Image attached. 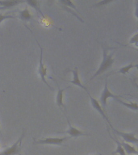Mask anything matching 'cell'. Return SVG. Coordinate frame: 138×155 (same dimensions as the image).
<instances>
[{"label":"cell","instance_id":"cell-16","mask_svg":"<svg viewBox=\"0 0 138 155\" xmlns=\"http://www.w3.org/2000/svg\"><path fill=\"white\" fill-rule=\"evenodd\" d=\"M116 101L118 102L119 104H120L121 105H123V106L128 107V109H131V110H133V111H136L138 110V106L136 103H132V102H131V103H126V102L121 100L120 99H116Z\"/></svg>","mask_w":138,"mask_h":155},{"label":"cell","instance_id":"cell-17","mask_svg":"<svg viewBox=\"0 0 138 155\" xmlns=\"http://www.w3.org/2000/svg\"><path fill=\"white\" fill-rule=\"evenodd\" d=\"M58 2H59L61 6H65V7H69L70 9L74 10V11H76V12H77V14H79V11L77 10V7H76L71 1H70V0H61V1H59Z\"/></svg>","mask_w":138,"mask_h":155},{"label":"cell","instance_id":"cell-20","mask_svg":"<svg viewBox=\"0 0 138 155\" xmlns=\"http://www.w3.org/2000/svg\"><path fill=\"white\" fill-rule=\"evenodd\" d=\"M17 19L15 16H13V15H2L0 14V24L2 23V21H4L5 19Z\"/></svg>","mask_w":138,"mask_h":155},{"label":"cell","instance_id":"cell-11","mask_svg":"<svg viewBox=\"0 0 138 155\" xmlns=\"http://www.w3.org/2000/svg\"><path fill=\"white\" fill-rule=\"evenodd\" d=\"M24 1H18V0H14V1H8V0H5V1H0V10L4 9H9L11 7H13L18 4L23 3Z\"/></svg>","mask_w":138,"mask_h":155},{"label":"cell","instance_id":"cell-21","mask_svg":"<svg viewBox=\"0 0 138 155\" xmlns=\"http://www.w3.org/2000/svg\"><path fill=\"white\" fill-rule=\"evenodd\" d=\"M129 44H134L136 47H137L138 45V39H137V32H136L132 37H131L130 41H129Z\"/></svg>","mask_w":138,"mask_h":155},{"label":"cell","instance_id":"cell-2","mask_svg":"<svg viewBox=\"0 0 138 155\" xmlns=\"http://www.w3.org/2000/svg\"><path fill=\"white\" fill-rule=\"evenodd\" d=\"M36 42H37V44H38L39 45V48H40V60H39V67H38V74L39 75H40V77H41V81L44 83V84L47 86V87L49 88L50 90H53V88L48 85V83L47 82V81H46V78H47V76H48V69H47V67H46L45 65H44V61H43V48L41 47V45L39 44V42L37 41H36ZM50 79L53 80V81H55V79H53V78H52L51 77H48Z\"/></svg>","mask_w":138,"mask_h":155},{"label":"cell","instance_id":"cell-19","mask_svg":"<svg viewBox=\"0 0 138 155\" xmlns=\"http://www.w3.org/2000/svg\"><path fill=\"white\" fill-rule=\"evenodd\" d=\"M112 2L111 0H104V1H101V2H96L95 4L92 5V7H104L105 5H107L109 3Z\"/></svg>","mask_w":138,"mask_h":155},{"label":"cell","instance_id":"cell-1","mask_svg":"<svg viewBox=\"0 0 138 155\" xmlns=\"http://www.w3.org/2000/svg\"><path fill=\"white\" fill-rule=\"evenodd\" d=\"M101 47L103 48V58H102L101 64L99 65V68L95 71V73L92 75V77L90 78V81H92L94 78L99 76L102 74H104L105 71L108 70L109 68H111L114 64V62H115V59L113 58L114 53H108L109 48H106L104 45H102Z\"/></svg>","mask_w":138,"mask_h":155},{"label":"cell","instance_id":"cell-23","mask_svg":"<svg viewBox=\"0 0 138 155\" xmlns=\"http://www.w3.org/2000/svg\"><path fill=\"white\" fill-rule=\"evenodd\" d=\"M19 155H21V154H20V153H19Z\"/></svg>","mask_w":138,"mask_h":155},{"label":"cell","instance_id":"cell-18","mask_svg":"<svg viewBox=\"0 0 138 155\" xmlns=\"http://www.w3.org/2000/svg\"><path fill=\"white\" fill-rule=\"evenodd\" d=\"M112 139L115 140V142H116V144L117 145V147H116V150L112 153V154H116V153H118L119 155H125V152H124L123 147L121 146L120 141H119L118 140H116V139H114V138H112Z\"/></svg>","mask_w":138,"mask_h":155},{"label":"cell","instance_id":"cell-7","mask_svg":"<svg viewBox=\"0 0 138 155\" xmlns=\"http://www.w3.org/2000/svg\"><path fill=\"white\" fill-rule=\"evenodd\" d=\"M66 120H67V123H68V125H69V128H68L66 131H63V132H58V133H67L70 136V137H83V136H90V134L88 133H83L82 132L81 130L79 129H77L75 127H73L71 125V124L70 122V120L68 118L67 116H66Z\"/></svg>","mask_w":138,"mask_h":155},{"label":"cell","instance_id":"cell-10","mask_svg":"<svg viewBox=\"0 0 138 155\" xmlns=\"http://www.w3.org/2000/svg\"><path fill=\"white\" fill-rule=\"evenodd\" d=\"M57 84H58V82H57ZM69 88H70V87L65 88V89H61L59 85L58 84V92H57V95H56V104L59 107L64 108L65 110H66V107H65V104H64V101H63V94H64V91H65V90L69 89Z\"/></svg>","mask_w":138,"mask_h":155},{"label":"cell","instance_id":"cell-8","mask_svg":"<svg viewBox=\"0 0 138 155\" xmlns=\"http://www.w3.org/2000/svg\"><path fill=\"white\" fill-rule=\"evenodd\" d=\"M113 132L116 134L119 135L120 137L123 138V140L124 142L127 143H132V144H137L138 143V139L136 137L135 133H122V132H120V131H117L116 129L113 128L112 129Z\"/></svg>","mask_w":138,"mask_h":155},{"label":"cell","instance_id":"cell-14","mask_svg":"<svg viewBox=\"0 0 138 155\" xmlns=\"http://www.w3.org/2000/svg\"><path fill=\"white\" fill-rule=\"evenodd\" d=\"M24 2H26L27 4L29 5L32 8H34L36 11V12L41 15V16L44 17L43 12H42V11L40 8V2L36 1V0H27V1H24Z\"/></svg>","mask_w":138,"mask_h":155},{"label":"cell","instance_id":"cell-6","mask_svg":"<svg viewBox=\"0 0 138 155\" xmlns=\"http://www.w3.org/2000/svg\"><path fill=\"white\" fill-rule=\"evenodd\" d=\"M87 94L89 95L90 97V103H91V106L93 107V108L95 110V111L98 112V113L100 115V116L103 117V119H104V120H106L107 122V124H108L109 125H110V127L111 128V129H113V126H112V124H111V121L109 120L108 117H107V114L105 113V111H104V109L102 108L101 105H100V104H99V102L97 100V99H95L94 98H93V97L90 94L89 92H87Z\"/></svg>","mask_w":138,"mask_h":155},{"label":"cell","instance_id":"cell-4","mask_svg":"<svg viewBox=\"0 0 138 155\" xmlns=\"http://www.w3.org/2000/svg\"><path fill=\"white\" fill-rule=\"evenodd\" d=\"M24 136H25V130L23 129L21 136L19 137V139L10 147L7 148L6 150L0 153V155H19L21 152L22 141H23Z\"/></svg>","mask_w":138,"mask_h":155},{"label":"cell","instance_id":"cell-22","mask_svg":"<svg viewBox=\"0 0 138 155\" xmlns=\"http://www.w3.org/2000/svg\"><path fill=\"white\" fill-rule=\"evenodd\" d=\"M135 16L136 18H138V15H137V2H136V7H135Z\"/></svg>","mask_w":138,"mask_h":155},{"label":"cell","instance_id":"cell-13","mask_svg":"<svg viewBox=\"0 0 138 155\" xmlns=\"http://www.w3.org/2000/svg\"><path fill=\"white\" fill-rule=\"evenodd\" d=\"M120 143L121 146L123 147L124 152L127 153L128 154L137 155L138 153L137 150H136V149L135 147H133V145H130V144H128V143L127 142H124V141H122V142L120 141Z\"/></svg>","mask_w":138,"mask_h":155},{"label":"cell","instance_id":"cell-5","mask_svg":"<svg viewBox=\"0 0 138 155\" xmlns=\"http://www.w3.org/2000/svg\"><path fill=\"white\" fill-rule=\"evenodd\" d=\"M70 137H47L44 139H38L33 140V145H62L65 140L70 139Z\"/></svg>","mask_w":138,"mask_h":155},{"label":"cell","instance_id":"cell-24","mask_svg":"<svg viewBox=\"0 0 138 155\" xmlns=\"http://www.w3.org/2000/svg\"><path fill=\"white\" fill-rule=\"evenodd\" d=\"M0 132H1V129H0Z\"/></svg>","mask_w":138,"mask_h":155},{"label":"cell","instance_id":"cell-3","mask_svg":"<svg viewBox=\"0 0 138 155\" xmlns=\"http://www.w3.org/2000/svg\"><path fill=\"white\" fill-rule=\"evenodd\" d=\"M109 98H112L115 100L117 99H121V98H123L122 95H116V94H114L113 93H111L110 91H109L108 86H107V77L106 78V79H105V82H104V90H103V91L101 93V95H100V98H99V103H100V105H101L102 108L105 109L107 106V99ZM105 111V110H104Z\"/></svg>","mask_w":138,"mask_h":155},{"label":"cell","instance_id":"cell-15","mask_svg":"<svg viewBox=\"0 0 138 155\" xmlns=\"http://www.w3.org/2000/svg\"><path fill=\"white\" fill-rule=\"evenodd\" d=\"M137 64H133V63H130V64H128V65H125V66H123V67L120 68L116 72V74H128L129 71H130L131 69H133V68H137Z\"/></svg>","mask_w":138,"mask_h":155},{"label":"cell","instance_id":"cell-12","mask_svg":"<svg viewBox=\"0 0 138 155\" xmlns=\"http://www.w3.org/2000/svg\"><path fill=\"white\" fill-rule=\"evenodd\" d=\"M17 18H19L22 21H30L32 19V15L30 13V11L28 10V7H25L24 10H22L20 12H19V15Z\"/></svg>","mask_w":138,"mask_h":155},{"label":"cell","instance_id":"cell-9","mask_svg":"<svg viewBox=\"0 0 138 155\" xmlns=\"http://www.w3.org/2000/svg\"><path fill=\"white\" fill-rule=\"evenodd\" d=\"M70 72L72 73L73 74V79L69 81L70 83H72L73 85H74V86H77V87H80L81 89L84 90L85 91L87 92H89L88 91V90L86 87H85L84 85L82 84V82L80 81V78H79V74H78V69L77 67H74V69L73 70H70Z\"/></svg>","mask_w":138,"mask_h":155}]
</instances>
